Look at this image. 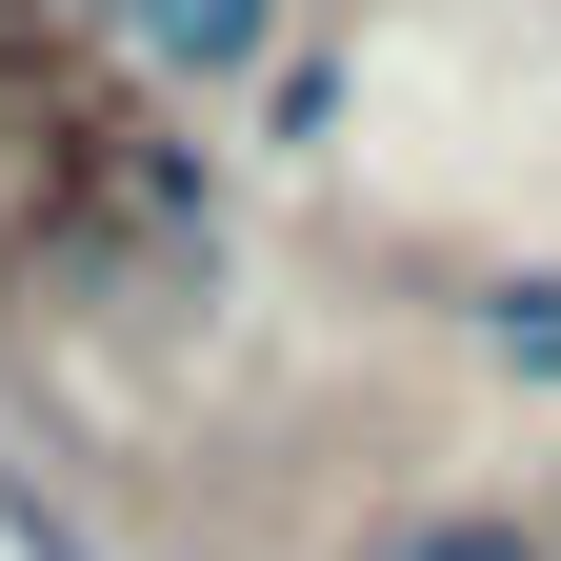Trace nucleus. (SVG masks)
Masks as SVG:
<instances>
[{"label": "nucleus", "mask_w": 561, "mask_h": 561, "mask_svg": "<svg viewBox=\"0 0 561 561\" xmlns=\"http://www.w3.org/2000/svg\"><path fill=\"white\" fill-rule=\"evenodd\" d=\"M101 21H121V60H140V81L241 101L261 60H280V21H301V0H101Z\"/></svg>", "instance_id": "f257e3e1"}, {"label": "nucleus", "mask_w": 561, "mask_h": 561, "mask_svg": "<svg viewBox=\"0 0 561 561\" xmlns=\"http://www.w3.org/2000/svg\"><path fill=\"white\" fill-rule=\"evenodd\" d=\"M381 561H541V522H502V502H401Z\"/></svg>", "instance_id": "f03ea898"}, {"label": "nucleus", "mask_w": 561, "mask_h": 561, "mask_svg": "<svg viewBox=\"0 0 561 561\" xmlns=\"http://www.w3.org/2000/svg\"><path fill=\"white\" fill-rule=\"evenodd\" d=\"M481 341H502V362H541V381H561V280H502V301H481Z\"/></svg>", "instance_id": "7ed1b4c3"}]
</instances>
